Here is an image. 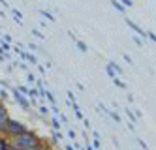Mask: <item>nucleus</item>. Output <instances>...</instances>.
<instances>
[{
  "instance_id": "1",
  "label": "nucleus",
  "mask_w": 156,
  "mask_h": 150,
  "mask_svg": "<svg viewBox=\"0 0 156 150\" xmlns=\"http://www.w3.org/2000/svg\"><path fill=\"white\" fill-rule=\"evenodd\" d=\"M40 143H41L40 135H36L34 131H25V133L9 139V146H13L15 150H27V148H32V146L40 145Z\"/></svg>"
},
{
  "instance_id": "2",
  "label": "nucleus",
  "mask_w": 156,
  "mask_h": 150,
  "mask_svg": "<svg viewBox=\"0 0 156 150\" xmlns=\"http://www.w3.org/2000/svg\"><path fill=\"white\" fill-rule=\"evenodd\" d=\"M25 131H28L27 124L19 122V120H13V118H8V124L4 128V135H8L9 139H12V137H17L21 133H25Z\"/></svg>"
},
{
  "instance_id": "3",
  "label": "nucleus",
  "mask_w": 156,
  "mask_h": 150,
  "mask_svg": "<svg viewBox=\"0 0 156 150\" xmlns=\"http://www.w3.org/2000/svg\"><path fill=\"white\" fill-rule=\"evenodd\" d=\"M12 96H13V99H15V101H17V103H19V105L23 107L25 111H28V109H30V101H28V98H27V96H23L17 88H12Z\"/></svg>"
},
{
  "instance_id": "4",
  "label": "nucleus",
  "mask_w": 156,
  "mask_h": 150,
  "mask_svg": "<svg viewBox=\"0 0 156 150\" xmlns=\"http://www.w3.org/2000/svg\"><path fill=\"white\" fill-rule=\"evenodd\" d=\"M8 118H9L8 109L4 107V103L0 101V133H4V128H6V124H8Z\"/></svg>"
},
{
  "instance_id": "5",
  "label": "nucleus",
  "mask_w": 156,
  "mask_h": 150,
  "mask_svg": "<svg viewBox=\"0 0 156 150\" xmlns=\"http://www.w3.org/2000/svg\"><path fill=\"white\" fill-rule=\"evenodd\" d=\"M126 25H128V26H130V28H132L133 32H136V34H137L139 38H147V30H143L141 26H137V25H136V23H133V21L126 19Z\"/></svg>"
},
{
  "instance_id": "6",
  "label": "nucleus",
  "mask_w": 156,
  "mask_h": 150,
  "mask_svg": "<svg viewBox=\"0 0 156 150\" xmlns=\"http://www.w3.org/2000/svg\"><path fill=\"white\" fill-rule=\"evenodd\" d=\"M17 53H19V56L23 60H28L30 64H38V60H36V56L32 54V53H28V51H25V49H17Z\"/></svg>"
},
{
  "instance_id": "7",
  "label": "nucleus",
  "mask_w": 156,
  "mask_h": 150,
  "mask_svg": "<svg viewBox=\"0 0 156 150\" xmlns=\"http://www.w3.org/2000/svg\"><path fill=\"white\" fill-rule=\"evenodd\" d=\"M12 13H13V19L19 23V25H23V13H21L19 9H15V8H12Z\"/></svg>"
},
{
  "instance_id": "8",
  "label": "nucleus",
  "mask_w": 156,
  "mask_h": 150,
  "mask_svg": "<svg viewBox=\"0 0 156 150\" xmlns=\"http://www.w3.org/2000/svg\"><path fill=\"white\" fill-rule=\"evenodd\" d=\"M0 150H9V141L0 133Z\"/></svg>"
},
{
  "instance_id": "9",
  "label": "nucleus",
  "mask_w": 156,
  "mask_h": 150,
  "mask_svg": "<svg viewBox=\"0 0 156 150\" xmlns=\"http://www.w3.org/2000/svg\"><path fill=\"white\" fill-rule=\"evenodd\" d=\"M111 4H113V8H115L117 11H120V13H124V11H126V8L122 6V4L119 2V0H111Z\"/></svg>"
},
{
  "instance_id": "10",
  "label": "nucleus",
  "mask_w": 156,
  "mask_h": 150,
  "mask_svg": "<svg viewBox=\"0 0 156 150\" xmlns=\"http://www.w3.org/2000/svg\"><path fill=\"white\" fill-rule=\"evenodd\" d=\"M45 98L49 99V103H51V105H57V98H55V94H53L51 90H45Z\"/></svg>"
},
{
  "instance_id": "11",
  "label": "nucleus",
  "mask_w": 156,
  "mask_h": 150,
  "mask_svg": "<svg viewBox=\"0 0 156 150\" xmlns=\"http://www.w3.org/2000/svg\"><path fill=\"white\" fill-rule=\"evenodd\" d=\"M40 15H43L47 21H53V23H55V15H51L49 11H45V9H40Z\"/></svg>"
},
{
  "instance_id": "12",
  "label": "nucleus",
  "mask_w": 156,
  "mask_h": 150,
  "mask_svg": "<svg viewBox=\"0 0 156 150\" xmlns=\"http://www.w3.org/2000/svg\"><path fill=\"white\" fill-rule=\"evenodd\" d=\"M62 139V133H60V130H53V141L55 143H58Z\"/></svg>"
},
{
  "instance_id": "13",
  "label": "nucleus",
  "mask_w": 156,
  "mask_h": 150,
  "mask_svg": "<svg viewBox=\"0 0 156 150\" xmlns=\"http://www.w3.org/2000/svg\"><path fill=\"white\" fill-rule=\"evenodd\" d=\"M109 66L115 70V73H117V75H122V70H120V66H119L117 62H109Z\"/></svg>"
},
{
  "instance_id": "14",
  "label": "nucleus",
  "mask_w": 156,
  "mask_h": 150,
  "mask_svg": "<svg viewBox=\"0 0 156 150\" xmlns=\"http://www.w3.org/2000/svg\"><path fill=\"white\" fill-rule=\"evenodd\" d=\"M126 114H128V118H130V122L133 124V122H137V117H136V114H133L132 111H130V107L126 109Z\"/></svg>"
},
{
  "instance_id": "15",
  "label": "nucleus",
  "mask_w": 156,
  "mask_h": 150,
  "mask_svg": "<svg viewBox=\"0 0 156 150\" xmlns=\"http://www.w3.org/2000/svg\"><path fill=\"white\" fill-rule=\"evenodd\" d=\"M51 126H53V130H60V120L58 118H53L51 120Z\"/></svg>"
},
{
  "instance_id": "16",
  "label": "nucleus",
  "mask_w": 156,
  "mask_h": 150,
  "mask_svg": "<svg viewBox=\"0 0 156 150\" xmlns=\"http://www.w3.org/2000/svg\"><path fill=\"white\" fill-rule=\"evenodd\" d=\"M75 45H77V49H79L81 53H87V45H85V41H77Z\"/></svg>"
},
{
  "instance_id": "17",
  "label": "nucleus",
  "mask_w": 156,
  "mask_h": 150,
  "mask_svg": "<svg viewBox=\"0 0 156 150\" xmlns=\"http://www.w3.org/2000/svg\"><path fill=\"white\" fill-rule=\"evenodd\" d=\"M113 83H115V85H117L119 88H126V85H124V83H122V81H120L119 77H113Z\"/></svg>"
},
{
  "instance_id": "18",
  "label": "nucleus",
  "mask_w": 156,
  "mask_h": 150,
  "mask_svg": "<svg viewBox=\"0 0 156 150\" xmlns=\"http://www.w3.org/2000/svg\"><path fill=\"white\" fill-rule=\"evenodd\" d=\"M27 150H49V148H47L45 145L40 143V145H36V146H32V148H27Z\"/></svg>"
},
{
  "instance_id": "19",
  "label": "nucleus",
  "mask_w": 156,
  "mask_h": 150,
  "mask_svg": "<svg viewBox=\"0 0 156 150\" xmlns=\"http://www.w3.org/2000/svg\"><path fill=\"white\" fill-rule=\"evenodd\" d=\"M105 72H107V75H109L111 79H113V77H117V75H115V70H113V68H111L109 64H107V68H105Z\"/></svg>"
},
{
  "instance_id": "20",
  "label": "nucleus",
  "mask_w": 156,
  "mask_h": 150,
  "mask_svg": "<svg viewBox=\"0 0 156 150\" xmlns=\"http://www.w3.org/2000/svg\"><path fill=\"white\" fill-rule=\"evenodd\" d=\"M17 90H19L23 96H28V90H30V88H28V86H17Z\"/></svg>"
},
{
  "instance_id": "21",
  "label": "nucleus",
  "mask_w": 156,
  "mask_h": 150,
  "mask_svg": "<svg viewBox=\"0 0 156 150\" xmlns=\"http://www.w3.org/2000/svg\"><path fill=\"white\" fill-rule=\"evenodd\" d=\"M38 111H40V114H47L49 113V109L45 105H38Z\"/></svg>"
},
{
  "instance_id": "22",
  "label": "nucleus",
  "mask_w": 156,
  "mask_h": 150,
  "mask_svg": "<svg viewBox=\"0 0 156 150\" xmlns=\"http://www.w3.org/2000/svg\"><path fill=\"white\" fill-rule=\"evenodd\" d=\"M109 117H111V118H113L115 122H120V117H119V114H117V113H113V111H109Z\"/></svg>"
},
{
  "instance_id": "23",
  "label": "nucleus",
  "mask_w": 156,
  "mask_h": 150,
  "mask_svg": "<svg viewBox=\"0 0 156 150\" xmlns=\"http://www.w3.org/2000/svg\"><path fill=\"white\" fill-rule=\"evenodd\" d=\"M120 4L124 6V8H132V6H133V2H132V0H120Z\"/></svg>"
},
{
  "instance_id": "24",
  "label": "nucleus",
  "mask_w": 156,
  "mask_h": 150,
  "mask_svg": "<svg viewBox=\"0 0 156 150\" xmlns=\"http://www.w3.org/2000/svg\"><path fill=\"white\" fill-rule=\"evenodd\" d=\"M68 101H70V103L75 101V96H73V92H72V90H68Z\"/></svg>"
},
{
  "instance_id": "25",
  "label": "nucleus",
  "mask_w": 156,
  "mask_h": 150,
  "mask_svg": "<svg viewBox=\"0 0 156 150\" xmlns=\"http://www.w3.org/2000/svg\"><path fill=\"white\" fill-rule=\"evenodd\" d=\"M51 111H53L55 117H58V114H60V111H58V107H57V105H51Z\"/></svg>"
},
{
  "instance_id": "26",
  "label": "nucleus",
  "mask_w": 156,
  "mask_h": 150,
  "mask_svg": "<svg viewBox=\"0 0 156 150\" xmlns=\"http://www.w3.org/2000/svg\"><path fill=\"white\" fill-rule=\"evenodd\" d=\"M68 137H70V139L73 141V139H75V137H77V133H75V131H73V130L70 128V131H68Z\"/></svg>"
},
{
  "instance_id": "27",
  "label": "nucleus",
  "mask_w": 156,
  "mask_h": 150,
  "mask_svg": "<svg viewBox=\"0 0 156 150\" xmlns=\"http://www.w3.org/2000/svg\"><path fill=\"white\" fill-rule=\"evenodd\" d=\"M32 34H34L36 38H40V40H43V34L40 32V30H32Z\"/></svg>"
},
{
  "instance_id": "28",
  "label": "nucleus",
  "mask_w": 156,
  "mask_h": 150,
  "mask_svg": "<svg viewBox=\"0 0 156 150\" xmlns=\"http://www.w3.org/2000/svg\"><path fill=\"white\" fill-rule=\"evenodd\" d=\"M90 146H92L94 150H98V148H100V139H94V143H92Z\"/></svg>"
},
{
  "instance_id": "29",
  "label": "nucleus",
  "mask_w": 156,
  "mask_h": 150,
  "mask_svg": "<svg viewBox=\"0 0 156 150\" xmlns=\"http://www.w3.org/2000/svg\"><path fill=\"white\" fill-rule=\"evenodd\" d=\"M147 38H149L151 41H154V40H156V36H154V32H147Z\"/></svg>"
},
{
  "instance_id": "30",
  "label": "nucleus",
  "mask_w": 156,
  "mask_h": 150,
  "mask_svg": "<svg viewBox=\"0 0 156 150\" xmlns=\"http://www.w3.org/2000/svg\"><path fill=\"white\" fill-rule=\"evenodd\" d=\"M75 117L79 118V120H83V113H81V109H77V111H75Z\"/></svg>"
},
{
  "instance_id": "31",
  "label": "nucleus",
  "mask_w": 156,
  "mask_h": 150,
  "mask_svg": "<svg viewBox=\"0 0 156 150\" xmlns=\"http://www.w3.org/2000/svg\"><path fill=\"white\" fill-rule=\"evenodd\" d=\"M133 41H136V45H143V41H141L139 36H133Z\"/></svg>"
},
{
  "instance_id": "32",
  "label": "nucleus",
  "mask_w": 156,
  "mask_h": 150,
  "mask_svg": "<svg viewBox=\"0 0 156 150\" xmlns=\"http://www.w3.org/2000/svg\"><path fill=\"white\" fill-rule=\"evenodd\" d=\"M36 66H38V70H40V73H41V75H45V68H43L41 64H36Z\"/></svg>"
},
{
  "instance_id": "33",
  "label": "nucleus",
  "mask_w": 156,
  "mask_h": 150,
  "mask_svg": "<svg viewBox=\"0 0 156 150\" xmlns=\"http://www.w3.org/2000/svg\"><path fill=\"white\" fill-rule=\"evenodd\" d=\"M28 49H30V51H36L38 45H36V43H28Z\"/></svg>"
},
{
  "instance_id": "34",
  "label": "nucleus",
  "mask_w": 156,
  "mask_h": 150,
  "mask_svg": "<svg viewBox=\"0 0 156 150\" xmlns=\"http://www.w3.org/2000/svg\"><path fill=\"white\" fill-rule=\"evenodd\" d=\"M137 141H139V145H141V148H143V150H149V146L145 145V141H141V139H137Z\"/></svg>"
},
{
  "instance_id": "35",
  "label": "nucleus",
  "mask_w": 156,
  "mask_h": 150,
  "mask_svg": "<svg viewBox=\"0 0 156 150\" xmlns=\"http://www.w3.org/2000/svg\"><path fill=\"white\" fill-rule=\"evenodd\" d=\"M0 86H2V88H8L9 85H8V81H0Z\"/></svg>"
},
{
  "instance_id": "36",
  "label": "nucleus",
  "mask_w": 156,
  "mask_h": 150,
  "mask_svg": "<svg viewBox=\"0 0 156 150\" xmlns=\"http://www.w3.org/2000/svg\"><path fill=\"white\" fill-rule=\"evenodd\" d=\"M4 41H8V43H12L13 40H12V36H8V34H6V36H4Z\"/></svg>"
},
{
  "instance_id": "37",
  "label": "nucleus",
  "mask_w": 156,
  "mask_h": 150,
  "mask_svg": "<svg viewBox=\"0 0 156 150\" xmlns=\"http://www.w3.org/2000/svg\"><path fill=\"white\" fill-rule=\"evenodd\" d=\"M83 124H85V128H88V130H90V122H88V120H87V118H85V120H83Z\"/></svg>"
},
{
  "instance_id": "38",
  "label": "nucleus",
  "mask_w": 156,
  "mask_h": 150,
  "mask_svg": "<svg viewBox=\"0 0 156 150\" xmlns=\"http://www.w3.org/2000/svg\"><path fill=\"white\" fill-rule=\"evenodd\" d=\"M27 79L30 81V83H32V81H36V77H34V75H32V73H28V77H27Z\"/></svg>"
},
{
  "instance_id": "39",
  "label": "nucleus",
  "mask_w": 156,
  "mask_h": 150,
  "mask_svg": "<svg viewBox=\"0 0 156 150\" xmlns=\"http://www.w3.org/2000/svg\"><path fill=\"white\" fill-rule=\"evenodd\" d=\"M64 150H75V146H73V145H66V148H64Z\"/></svg>"
},
{
  "instance_id": "40",
  "label": "nucleus",
  "mask_w": 156,
  "mask_h": 150,
  "mask_svg": "<svg viewBox=\"0 0 156 150\" xmlns=\"http://www.w3.org/2000/svg\"><path fill=\"white\" fill-rule=\"evenodd\" d=\"M0 54H4V51H2V47H0Z\"/></svg>"
}]
</instances>
